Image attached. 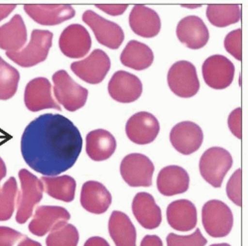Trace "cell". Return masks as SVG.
Instances as JSON below:
<instances>
[{"label": "cell", "mask_w": 248, "mask_h": 246, "mask_svg": "<svg viewBox=\"0 0 248 246\" xmlns=\"http://www.w3.org/2000/svg\"><path fill=\"white\" fill-rule=\"evenodd\" d=\"M81 149L79 130L61 114L46 113L32 120L21 139V152L27 165L47 177L72 168Z\"/></svg>", "instance_id": "obj_1"}, {"label": "cell", "mask_w": 248, "mask_h": 246, "mask_svg": "<svg viewBox=\"0 0 248 246\" xmlns=\"http://www.w3.org/2000/svg\"><path fill=\"white\" fill-rule=\"evenodd\" d=\"M53 34L48 30H33L29 44L18 52H6V56L20 67L30 68L44 62L52 47Z\"/></svg>", "instance_id": "obj_2"}, {"label": "cell", "mask_w": 248, "mask_h": 246, "mask_svg": "<svg viewBox=\"0 0 248 246\" xmlns=\"http://www.w3.org/2000/svg\"><path fill=\"white\" fill-rule=\"evenodd\" d=\"M18 176L21 183V190L18 197L16 221L22 224L31 217L35 206L42 200L44 187L42 181L26 169L20 170Z\"/></svg>", "instance_id": "obj_3"}, {"label": "cell", "mask_w": 248, "mask_h": 246, "mask_svg": "<svg viewBox=\"0 0 248 246\" xmlns=\"http://www.w3.org/2000/svg\"><path fill=\"white\" fill-rule=\"evenodd\" d=\"M54 94L59 105L63 106L69 111H76L86 105L89 92L82 88L69 76L61 70L53 75Z\"/></svg>", "instance_id": "obj_4"}, {"label": "cell", "mask_w": 248, "mask_h": 246, "mask_svg": "<svg viewBox=\"0 0 248 246\" xmlns=\"http://www.w3.org/2000/svg\"><path fill=\"white\" fill-rule=\"evenodd\" d=\"M232 166V157L229 151L220 147L206 150L200 160L202 177L215 188H219L226 173Z\"/></svg>", "instance_id": "obj_5"}, {"label": "cell", "mask_w": 248, "mask_h": 246, "mask_svg": "<svg viewBox=\"0 0 248 246\" xmlns=\"http://www.w3.org/2000/svg\"><path fill=\"white\" fill-rule=\"evenodd\" d=\"M203 228L213 237H224L229 235L233 225V215L227 204L212 200L204 203L202 210Z\"/></svg>", "instance_id": "obj_6"}, {"label": "cell", "mask_w": 248, "mask_h": 246, "mask_svg": "<svg viewBox=\"0 0 248 246\" xmlns=\"http://www.w3.org/2000/svg\"><path fill=\"white\" fill-rule=\"evenodd\" d=\"M154 170L152 161L139 153L125 156L120 164V174L130 187H150Z\"/></svg>", "instance_id": "obj_7"}, {"label": "cell", "mask_w": 248, "mask_h": 246, "mask_svg": "<svg viewBox=\"0 0 248 246\" xmlns=\"http://www.w3.org/2000/svg\"><path fill=\"white\" fill-rule=\"evenodd\" d=\"M167 79L170 90L180 97H192L200 90L196 67L188 61L175 63L169 70Z\"/></svg>", "instance_id": "obj_8"}, {"label": "cell", "mask_w": 248, "mask_h": 246, "mask_svg": "<svg viewBox=\"0 0 248 246\" xmlns=\"http://www.w3.org/2000/svg\"><path fill=\"white\" fill-rule=\"evenodd\" d=\"M71 69L86 83L97 85L107 77L110 69V60L106 52L95 49L85 60L73 63Z\"/></svg>", "instance_id": "obj_9"}, {"label": "cell", "mask_w": 248, "mask_h": 246, "mask_svg": "<svg viewBox=\"0 0 248 246\" xmlns=\"http://www.w3.org/2000/svg\"><path fill=\"white\" fill-rule=\"evenodd\" d=\"M202 70L205 84L215 90H223L230 87L235 72L231 60L221 55H214L206 59Z\"/></svg>", "instance_id": "obj_10"}, {"label": "cell", "mask_w": 248, "mask_h": 246, "mask_svg": "<svg viewBox=\"0 0 248 246\" xmlns=\"http://www.w3.org/2000/svg\"><path fill=\"white\" fill-rule=\"evenodd\" d=\"M82 21L92 28L99 44L112 50L118 49L122 44L124 33L116 23L108 21L92 10L82 14Z\"/></svg>", "instance_id": "obj_11"}, {"label": "cell", "mask_w": 248, "mask_h": 246, "mask_svg": "<svg viewBox=\"0 0 248 246\" xmlns=\"http://www.w3.org/2000/svg\"><path fill=\"white\" fill-rule=\"evenodd\" d=\"M159 131V121L153 114L146 111L132 115L125 126V132L129 140L139 145H146L153 142Z\"/></svg>", "instance_id": "obj_12"}, {"label": "cell", "mask_w": 248, "mask_h": 246, "mask_svg": "<svg viewBox=\"0 0 248 246\" xmlns=\"http://www.w3.org/2000/svg\"><path fill=\"white\" fill-rule=\"evenodd\" d=\"M24 101L26 108L33 112L61 107L52 95V86L46 77H36L30 80L25 89Z\"/></svg>", "instance_id": "obj_13"}, {"label": "cell", "mask_w": 248, "mask_h": 246, "mask_svg": "<svg viewBox=\"0 0 248 246\" xmlns=\"http://www.w3.org/2000/svg\"><path fill=\"white\" fill-rule=\"evenodd\" d=\"M59 46L66 57L78 59L85 57L91 50L92 38L84 26L72 24L62 32Z\"/></svg>", "instance_id": "obj_14"}, {"label": "cell", "mask_w": 248, "mask_h": 246, "mask_svg": "<svg viewBox=\"0 0 248 246\" xmlns=\"http://www.w3.org/2000/svg\"><path fill=\"white\" fill-rule=\"evenodd\" d=\"M203 140L202 128L195 122L183 121L176 124L170 133L173 147L184 155H190L200 149Z\"/></svg>", "instance_id": "obj_15"}, {"label": "cell", "mask_w": 248, "mask_h": 246, "mask_svg": "<svg viewBox=\"0 0 248 246\" xmlns=\"http://www.w3.org/2000/svg\"><path fill=\"white\" fill-rule=\"evenodd\" d=\"M141 80L125 71L116 72L108 83L110 96L121 104H130L137 100L142 93Z\"/></svg>", "instance_id": "obj_16"}, {"label": "cell", "mask_w": 248, "mask_h": 246, "mask_svg": "<svg viewBox=\"0 0 248 246\" xmlns=\"http://www.w3.org/2000/svg\"><path fill=\"white\" fill-rule=\"evenodd\" d=\"M25 12L35 22L44 26H54L72 19L76 11L69 4H26Z\"/></svg>", "instance_id": "obj_17"}, {"label": "cell", "mask_w": 248, "mask_h": 246, "mask_svg": "<svg viewBox=\"0 0 248 246\" xmlns=\"http://www.w3.org/2000/svg\"><path fill=\"white\" fill-rule=\"evenodd\" d=\"M70 218V213L62 207H39L35 212L32 221L29 223V231L34 235L44 236L59 225L67 223Z\"/></svg>", "instance_id": "obj_18"}, {"label": "cell", "mask_w": 248, "mask_h": 246, "mask_svg": "<svg viewBox=\"0 0 248 246\" xmlns=\"http://www.w3.org/2000/svg\"><path fill=\"white\" fill-rule=\"evenodd\" d=\"M177 37L183 44L193 50L204 47L210 39L209 29L198 16H187L179 22Z\"/></svg>", "instance_id": "obj_19"}, {"label": "cell", "mask_w": 248, "mask_h": 246, "mask_svg": "<svg viewBox=\"0 0 248 246\" xmlns=\"http://www.w3.org/2000/svg\"><path fill=\"white\" fill-rule=\"evenodd\" d=\"M112 198L102 184L89 181L84 184L80 193V203L86 211L95 215L106 213L110 207Z\"/></svg>", "instance_id": "obj_20"}, {"label": "cell", "mask_w": 248, "mask_h": 246, "mask_svg": "<svg viewBox=\"0 0 248 246\" xmlns=\"http://www.w3.org/2000/svg\"><path fill=\"white\" fill-rule=\"evenodd\" d=\"M129 25L135 34L144 38H152L161 30V20L155 10L136 4L129 15Z\"/></svg>", "instance_id": "obj_21"}, {"label": "cell", "mask_w": 248, "mask_h": 246, "mask_svg": "<svg viewBox=\"0 0 248 246\" xmlns=\"http://www.w3.org/2000/svg\"><path fill=\"white\" fill-rule=\"evenodd\" d=\"M190 184V177L180 166H168L163 168L157 178V188L163 196L172 197L187 192Z\"/></svg>", "instance_id": "obj_22"}, {"label": "cell", "mask_w": 248, "mask_h": 246, "mask_svg": "<svg viewBox=\"0 0 248 246\" xmlns=\"http://www.w3.org/2000/svg\"><path fill=\"white\" fill-rule=\"evenodd\" d=\"M132 212L137 221L146 230H155L162 222V212L148 193H138L132 201Z\"/></svg>", "instance_id": "obj_23"}, {"label": "cell", "mask_w": 248, "mask_h": 246, "mask_svg": "<svg viewBox=\"0 0 248 246\" xmlns=\"http://www.w3.org/2000/svg\"><path fill=\"white\" fill-rule=\"evenodd\" d=\"M167 220L170 227L178 231H189L197 225V209L188 200H178L167 208Z\"/></svg>", "instance_id": "obj_24"}, {"label": "cell", "mask_w": 248, "mask_h": 246, "mask_svg": "<svg viewBox=\"0 0 248 246\" xmlns=\"http://www.w3.org/2000/svg\"><path fill=\"white\" fill-rule=\"evenodd\" d=\"M27 41V30L21 15L16 14L10 21L0 27V49L18 52Z\"/></svg>", "instance_id": "obj_25"}, {"label": "cell", "mask_w": 248, "mask_h": 246, "mask_svg": "<svg viewBox=\"0 0 248 246\" xmlns=\"http://www.w3.org/2000/svg\"><path fill=\"white\" fill-rule=\"evenodd\" d=\"M116 149L114 136L105 129L91 131L87 136V154L93 161H105L112 156Z\"/></svg>", "instance_id": "obj_26"}, {"label": "cell", "mask_w": 248, "mask_h": 246, "mask_svg": "<svg viewBox=\"0 0 248 246\" xmlns=\"http://www.w3.org/2000/svg\"><path fill=\"white\" fill-rule=\"evenodd\" d=\"M109 234L116 246H136V230L129 216L114 211L108 222Z\"/></svg>", "instance_id": "obj_27"}, {"label": "cell", "mask_w": 248, "mask_h": 246, "mask_svg": "<svg viewBox=\"0 0 248 246\" xmlns=\"http://www.w3.org/2000/svg\"><path fill=\"white\" fill-rule=\"evenodd\" d=\"M122 65L136 71L148 69L154 61L152 50L145 44L131 40L120 55Z\"/></svg>", "instance_id": "obj_28"}, {"label": "cell", "mask_w": 248, "mask_h": 246, "mask_svg": "<svg viewBox=\"0 0 248 246\" xmlns=\"http://www.w3.org/2000/svg\"><path fill=\"white\" fill-rule=\"evenodd\" d=\"M46 193L59 200L70 202L75 199L77 184L70 176H44L41 179Z\"/></svg>", "instance_id": "obj_29"}, {"label": "cell", "mask_w": 248, "mask_h": 246, "mask_svg": "<svg viewBox=\"0 0 248 246\" xmlns=\"http://www.w3.org/2000/svg\"><path fill=\"white\" fill-rule=\"evenodd\" d=\"M206 17L217 27H226L237 23L241 18L238 4H210L206 8Z\"/></svg>", "instance_id": "obj_30"}, {"label": "cell", "mask_w": 248, "mask_h": 246, "mask_svg": "<svg viewBox=\"0 0 248 246\" xmlns=\"http://www.w3.org/2000/svg\"><path fill=\"white\" fill-rule=\"evenodd\" d=\"M19 79V72L0 57V99H9L16 93Z\"/></svg>", "instance_id": "obj_31"}, {"label": "cell", "mask_w": 248, "mask_h": 246, "mask_svg": "<svg viewBox=\"0 0 248 246\" xmlns=\"http://www.w3.org/2000/svg\"><path fill=\"white\" fill-rule=\"evenodd\" d=\"M18 187L15 178L11 177L0 189V221L11 218L16 202Z\"/></svg>", "instance_id": "obj_32"}, {"label": "cell", "mask_w": 248, "mask_h": 246, "mask_svg": "<svg viewBox=\"0 0 248 246\" xmlns=\"http://www.w3.org/2000/svg\"><path fill=\"white\" fill-rule=\"evenodd\" d=\"M78 231L73 224L63 223L53 230L46 239L47 246H78Z\"/></svg>", "instance_id": "obj_33"}, {"label": "cell", "mask_w": 248, "mask_h": 246, "mask_svg": "<svg viewBox=\"0 0 248 246\" xmlns=\"http://www.w3.org/2000/svg\"><path fill=\"white\" fill-rule=\"evenodd\" d=\"M167 244L168 246H204L206 239L198 229L193 234L187 236L170 233L167 236Z\"/></svg>", "instance_id": "obj_34"}, {"label": "cell", "mask_w": 248, "mask_h": 246, "mask_svg": "<svg viewBox=\"0 0 248 246\" xmlns=\"http://www.w3.org/2000/svg\"><path fill=\"white\" fill-rule=\"evenodd\" d=\"M226 194L238 207L242 206V170H236L226 184Z\"/></svg>", "instance_id": "obj_35"}, {"label": "cell", "mask_w": 248, "mask_h": 246, "mask_svg": "<svg viewBox=\"0 0 248 246\" xmlns=\"http://www.w3.org/2000/svg\"><path fill=\"white\" fill-rule=\"evenodd\" d=\"M224 48L236 60H242V31L241 29L233 30L226 35L224 39Z\"/></svg>", "instance_id": "obj_36"}, {"label": "cell", "mask_w": 248, "mask_h": 246, "mask_svg": "<svg viewBox=\"0 0 248 246\" xmlns=\"http://www.w3.org/2000/svg\"><path fill=\"white\" fill-rule=\"evenodd\" d=\"M24 237L23 234L15 230L0 227V246H13L19 239Z\"/></svg>", "instance_id": "obj_37"}, {"label": "cell", "mask_w": 248, "mask_h": 246, "mask_svg": "<svg viewBox=\"0 0 248 246\" xmlns=\"http://www.w3.org/2000/svg\"><path fill=\"white\" fill-rule=\"evenodd\" d=\"M229 127L232 134L238 139L242 138V109H234L229 116Z\"/></svg>", "instance_id": "obj_38"}, {"label": "cell", "mask_w": 248, "mask_h": 246, "mask_svg": "<svg viewBox=\"0 0 248 246\" xmlns=\"http://www.w3.org/2000/svg\"><path fill=\"white\" fill-rule=\"evenodd\" d=\"M95 6L103 12L112 16L123 14L128 7L127 4H96Z\"/></svg>", "instance_id": "obj_39"}, {"label": "cell", "mask_w": 248, "mask_h": 246, "mask_svg": "<svg viewBox=\"0 0 248 246\" xmlns=\"http://www.w3.org/2000/svg\"><path fill=\"white\" fill-rule=\"evenodd\" d=\"M140 246H163V243L157 235H146L142 239Z\"/></svg>", "instance_id": "obj_40"}, {"label": "cell", "mask_w": 248, "mask_h": 246, "mask_svg": "<svg viewBox=\"0 0 248 246\" xmlns=\"http://www.w3.org/2000/svg\"><path fill=\"white\" fill-rule=\"evenodd\" d=\"M84 246H110L108 242L98 236H93L88 239V241L85 243Z\"/></svg>", "instance_id": "obj_41"}, {"label": "cell", "mask_w": 248, "mask_h": 246, "mask_svg": "<svg viewBox=\"0 0 248 246\" xmlns=\"http://www.w3.org/2000/svg\"><path fill=\"white\" fill-rule=\"evenodd\" d=\"M15 8V4H0V21L5 19Z\"/></svg>", "instance_id": "obj_42"}, {"label": "cell", "mask_w": 248, "mask_h": 246, "mask_svg": "<svg viewBox=\"0 0 248 246\" xmlns=\"http://www.w3.org/2000/svg\"><path fill=\"white\" fill-rule=\"evenodd\" d=\"M18 246H42V245H41L39 242L32 240V239L28 238L27 236H25L23 238V240L19 243Z\"/></svg>", "instance_id": "obj_43"}, {"label": "cell", "mask_w": 248, "mask_h": 246, "mask_svg": "<svg viewBox=\"0 0 248 246\" xmlns=\"http://www.w3.org/2000/svg\"><path fill=\"white\" fill-rule=\"evenodd\" d=\"M6 176V166L3 160L0 158V182Z\"/></svg>", "instance_id": "obj_44"}, {"label": "cell", "mask_w": 248, "mask_h": 246, "mask_svg": "<svg viewBox=\"0 0 248 246\" xmlns=\"http://www.w3.org/2000/svg\"><path fill=\"white\" fill-rule=\"evenodd\" d=\"M183 7H187V8H199L201 7V5L199 4H196V5H189V4H184Z\"/></svg>", "instance_id": "obj_45"}, {"label": "cell", "mask_w": 248, "mask_h": 246, "mask_svg": "<svg viewBox=\"0 0 248 246\" xmlns=\"http://www.w3.org/2000/svg\"><path fill=\"white\" fill-rule=\"evenodd\" d=\"M211 246H231V245L227 244V243H219V244H213Z\"/></svg>", "instance_id": "obj_46"}]
</instances>
